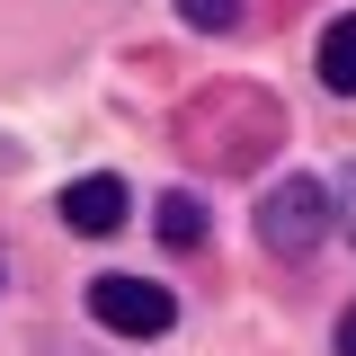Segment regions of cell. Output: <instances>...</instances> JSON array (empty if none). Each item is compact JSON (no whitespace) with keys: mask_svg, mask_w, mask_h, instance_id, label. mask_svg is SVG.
<instances>
[{"mask_svg":"<svg viewBox=\"0 0 356 356\" xmlns=\"http://www.w3.org/2000/svg\"><path fill=\"white\" fill-rule=\"evenodd\" d=\"M330 232H339V187H321V178H276L259 196V241L276 259H312Z\"/></svg>","mask_w":356,"mask_h":356,"instance_id":"obj_1","label":"cell"},{"mask_svg":"<svg viewBox=\"0 0 356 356\" xmlns=\"http://www.w3.org/2000/svg\"><path fill=\"white\" fill-rule=\"evenodd\" d=\"M89 321L116 330V339H161L178 321V294L152 285V276H98V285H89Z\"/></svg>","mask_w":356,"mask_h":356,"instance_id":"obj_2","label":"cell"},{"mask_svg":"<svg viewBox=\"0 0 356 356\" xmlns=\"http://www.w3.org/2000/svg\"><path fill=\"white\" fill-rule=\"evenodd\" d=\"M125 178L116 170H89V178H72V187H63V196H54V214L72 222V232H81V241H107V232H116V222H125Z\"/></svg>","mask_w":356,"mask_h":356,"instance_id":"obj_3","label":"cell"},{"mask_svg":"<svg viewBox=\"0 0 356 356\" xmlns=\"http://www.w3.org/2000/svg\"><path fill=\"white\" fill-rule=\"evenodd\" d=\"M321 81L339 89V98H356V9L321 27Z\"/></svg>","mask_w":356,"mask_h":356,"instance_id":"obj_4","label":"cell"},{"mask_svg":"<svg viewBox=\"0 0 356 356\" xmlns=\"http://www.w3.org/2000/svg\"><path fill=\"white\" fill-rule=\"evenodd\" d=\"M152 214H161V241H170V250H196V241H205V205H196L187 187H170Z\"/></svg>","mask_w":356,"mask_h":356,"instance_id":"obj_5","label":"cell"},{"mask_svg":"<svg viewBox=\"0 0 356 356\" xmlns=\"http://www.w3.org/2000/svg\"><path fill=\"white\" fill-rule=\"evenodd\" d=\"M178 18L205 27V36H232V27H241V0H178Z\"/></svg>","mask_w":356,"mask_h":356,"instance_id":"obj_6","label":"cell"},{"mask_svg":"<svg viewBox=\"0 0 356 356\" xmlns=\"http://www.w3.org/2000/svg\"><path fill=\"white\" fill-rule=\"evenodd\" d=\"M339 356H356V303L339 312Z\"/></svg>","mask_w":356,"mask_h":356,"instance_id":"obj_7","label":"cell"},{"mask_svg":"<svg viewBox=\"0 0 356 356\" xmlns=\"http://www.w3.org/2000/svg\"><path fill=\"white\" fill-rule=\"evenodd\" d=\"M339 196H348V205H356V170H348V178H339ZM348 232H356V222H348Z\"/></svg>","mask_w":356,"mask_h":356,"instance_id":"obj_8","label":"cell"}]
</instances>
